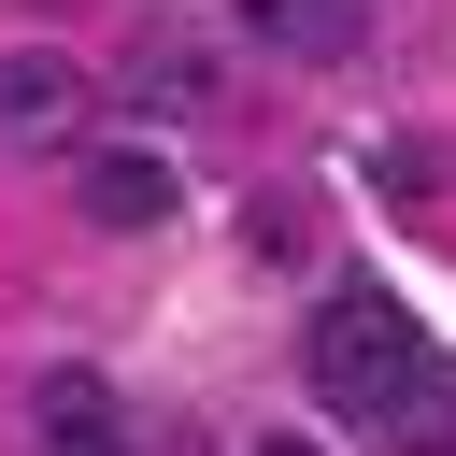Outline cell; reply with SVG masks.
I'll use <instances>...</instances> for the list:
<instances>
[{
    "instance_id": "obj_4",
    "label": "cell",
    "mask_w": 456,
    "mask_h": 456,
    "mask_svg": "<svg viewBox=\"0 0 456 456\" xmlns=\"http://www.w3.org/2000/svg\"><path fill=\"white\" fill-rule=\"evenodd\" d=\"M28 428H43V456H142L128 413H114V385H100L86 356H57V370L28 385Z\"/></svg>"
},
{
    "instance_id": "obj_3",
    "label": "cell",
    "mask_w": 456,
    "mask_h": 456,
    "mask_svg": "<svg viewBox=\"0 0 456 456\" xmlns=\"http://www.w3.org/2000/svg\"><path fill=\"white\" fill-rule=\"evenodd\" d=\"M71 200H86V228H171V157L157 142H86L71 157Z\"/></svg>"
},
{
    "instance_id": "obj_6",
    "label": "cell",
    "mask_w": 456,
    "mask_h": 456,
    "mask_svg": "<svg viewBox=\"0 0 456 456\" xmlns=\"http://www.w3.org/2000/svg\"><path fill=\"white\" fill-rule=\"evenodd\" d=\"M370 428H385L399 456H456V356H442V342H413V370H399V399H385Z\"/></svg>"
},
{
    "instance_id": "obj_8",
    "label": "cell",
    "mask_w": 456,
    "mask_h": 456,
    "mask_svg": "<svg viewBox=\"0 0 456 456\" xmlns=\"http://www.w3.org/2000/svg\"><path fill=\"white\" fill-rule=\"evenodd\" d=\"M256 456H328V442H285V428H271V442H256Z\"/></svg>"
},
{
    "instance_id": "obj_1",
    "label": "cell",
    "mask_w": 456,
    "mask_h": 456,
    "mask_svg": "<svg viewBox=\"0 0 456 456\" xmlns=\"http://www.w3.org/2000/svg\"><path fill=\"white\" fill-rule=\"evenodd\" d=\"M413 342H428V328H413L385 285H342V299H314V342H299V356H314V399H328V413H385L399 370H413Z\"/></svg>"
},
{
    "instance_id": "obj_5",
    "label": "cell",
    "mask_w": 456,
    "mask_h": 456,
    "mask_svg": "<svg viewBox=\"0 0 456 456\" xmlns=\"http://www.w3.org/2000/svg\"><path fill=\"white\" fill-rule=\"evenodd\" d=\"M242 14V43H271V57H299V71H342L356 43H370V0H228Z\"/></svg>"
},
{
    "instance_id": "obj_2",
    "label": "cell",
    "mask_w": 456,
    "mask_h": 456,
    "mask_svg": "<svg viewBox=\"0 0 456 456\" xmlns=\"http://www.w3.org/2000/svg\"><path fill=\"white\" fill-rule=\"evenodd\" d=\"M86 114H100L86 57H57V43H14L0 57V142H71Z\"/></svg>"
},
{
    "instance_id": "obj_7",
    "label": "cell",
    "mask_w": 456,
    "mask_h": 456,
    "mask_svg": "<svg viewBox=\"0 0 456 456\" xmlns=\"http://www.w3.org/2000/svg\"><path fill=\"white\" fill-rule=\"evenodd\" d=\"M128 100L171 128V114H214V57L200 43H142V71H128Z\"/></svg>"
}]
</instances>
